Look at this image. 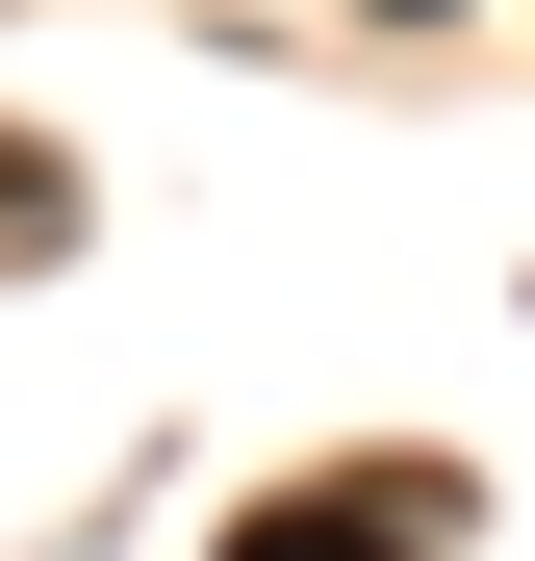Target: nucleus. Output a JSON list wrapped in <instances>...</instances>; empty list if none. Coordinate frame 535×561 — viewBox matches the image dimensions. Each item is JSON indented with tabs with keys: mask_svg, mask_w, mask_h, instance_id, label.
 I'll list each match as a JSON object with an SVG mask.
<instances>
[{
	"mask_svg": "<svg viewBox=\"0 0 535 561\" xmlns=\"http://www.w3.org/2000/svg\"><path fill=\"white\" fill-rule=\"evenodd\" d=\"M460 459H332V485H281V511H230L205 561H460Z\"/></svg>",
	"mask_w": 535,
	"mask_h": 561,
	"instance_id": "obj_1",
	"label": "nucleus"
}]
</instances>
